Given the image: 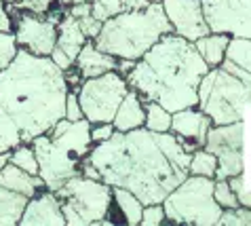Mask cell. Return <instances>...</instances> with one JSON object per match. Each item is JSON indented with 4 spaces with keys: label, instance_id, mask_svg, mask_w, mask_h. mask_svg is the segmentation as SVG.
Instances as JSON below:
<instances>
[{
    "label": "cell",
    "instance_id": "cell-40",
    "mask_svg": "<svg viewBox=\"0 0 251 226\" xmlns=\"http://www.w3.org/2000/svg\"><path fill=\"white\" fill-rule=\"evenodd\" d=\"M135 66V61L133 59H118V68H116V72H121L123 76H127L131 72V68Z\"/></svg>",
    "mask_w": 251,
    "mask_h": 226
},
{
    "label": "cell",
    "instance_id": "cell-29",
    "mask_svg": "<svg viewBox=\"0 0 251 226\" xmlns=\"http://www.w3.org/2000/svg\"><path fill=\"white\" fill-rule=\"evenodd\" d=\"M89 2H91V15L101 24L125 11L123 0H89Z\"/></svg>",
    "mask_w": 251,
    "mask_h": 226
},
{
    "label": "cell",
    "instance_id": "cell-31",
    "mask_svg": "<svg viewBox=\"0 0 251 226\" xmlns=\"http://www.w3.org/2000/svg\"><path fill=\"white\" fill-rule=\"evenodd\" d=\"M228 182H230V188L234 190V195H236V201H239V205L249 207V209H251V188H249L247 175L241 171V173L232 175V178H228Z\"/></svg>",
    "mask_w": 251,
    "mask_h": 226
},
{
    "label": "cell",
    "instance_id": "cell-36",
    "mask_svg": "<svg viewBox=\"0 0 251 226\" xmlns=\"http://www.w3.org/2000/svg\"><path fill=\"white\" fill-rule=\"evenodd\" d=\"M76 19H78V26H80L82 34H85L89 40H93L97 36V32H100V28H101V21H97L91 13L85 15V17H76Z\"/></svg>",
    "mask_w": 251,
    "mask_h": 226
},
{
    "label": "cell",
    "instance_id": "cell-2",
    "mask_svg": "<svg viewBox=\"0 0 251 226\" xmlns=\"http://www.w3.org/2000/svg\"><path fill=\"white\" fill-rule=\"evenodd\" d=\"M64 70L51 57L17 49L15 57L0 70V106L17 125L24 144L47 133L64 116L68 95Z\"/></svg>",
    "mask_w": 251,
    "mask_h": 226
},
{
    "label": "cell",
    "instance_id": "cell-21",
    "mask_svg": "<svg viewBox=\"0 0 251 226\" xmlns=\"http://www.w3.org/2000/svg\"><path fill=\"white\" fill-rule=\"evenodd\" d=\"M27 197L13 193V190L0 186V226H15L19 224Z\"/></svg>",
    "mask_w": 251,
    "mask_h": 226
},
{
    "label": "cell",
    "instance_id": "cell-1",
    "mask_svg": "<svg viewBox=\"0 0 251 226\" xmlns=\"http://www.w3.org/2000/svg\"><path fill=\"white\" fill-rule=\"evenodd\" d=\"M85 161L95 167L101 182L131 190L144 205L163 203L184 180L160 150L154 131L146 127L114 131L106 142L93 144Z\"/></svg>",
    "mask_w": 251,
    "mask_h": 226
},
{
    "label": "cell",
    "instance_id": "cell-24",
    "mask_svg": "<svg viewBox=\"0 0 251 226\" xmlns=\"http://www.w3.org/2000/svg\"><path fill=\"white\" fill-rule=\"evenodd\" d=\"M144 110H146V118H144L146 129L154 131V133L169 131V127H171V112L169 110L163 108V106L156 102H150V100H144Z\"/></svg>",
    "mask_w": 251,
    "mask_h": 226
},
{
    "label": "cell",
    "instance_id": "cell-4",
    "mask_svg": "<svg viewBox=\"0 0 251 226\" xmlns=\"http://www.w3.org/2000/svg\"><path fill=\"white\" fill-rule=\"evenodd\" d=\"M38 161V175L47 190H57L66 180L80 173L82 159L91 150V123L87 118L68 121L61 116L47 133L30 142Z\"/></svg>",
    "mask_w": 251,
    "mask_h": 226
},
{
    "label": "cell",
    "instance_id": "cell-30",
    "mask_svg": "<svg viewBox=\"0 0 251 226\" xmlns=\"http://www.w3.org/2000/svg\"><path fill=\"white\" fill-rule=\"evenodd\" d=\"M213 199H215V203H218L222 209L239 205L236 195H234V190L230 188L228 180H215V184H213Z\"/></svg>",
    "mask_w": 251,
    "mask_h": 226
},
{
    "label": "cell",
    "instance_id": "cell-3",
    "mask_svg": "<svg viewBox=\"0 0 251 226\" xmlns=\"http://www.w3.org/2000/svg\"><path fill=\"white\" fill-rule=\"evenodd\" d=\"M207 72L209 66L194 49V42L171 32L160 36L135 61L125 81L142 100L176 112L197 106L199 83Z\"/></svg>",
    "mask_w": 251,
    "mask_h": 226
},
{
    "label": "cell",
    "instance_id": "cell-26",
    "mask_svg": "<svg viewBox=\"0 0 251 226\" xmlns=\"http://www.w3.org/2000/svg\"><path fill=\"white\" fill-rule=\"evenodd\" d=\"M17 144H22V136H19L17 125L13 123L9 112L0 106V152L13 150Z\"/></svg>",
    "mask_w": 251,
    "mask_h": 226
},
{
    "label": "cell",
    "instance_id": "cell-15",
    "mask_svg": "<svg viewBox=\"0 0 251 226\" xmlns=\"http://www.w3.org/2000/svg\"><path fill=\"white\" fill-rule=\"evenodd\" d=\"M22 226H66V218L61 214L59 199L53 190H40L27 199L25 209L19 218Z\"/></svg>",
    "mask_w": 251,
    "mask_h": 226
},
{
    "label": "cell",
    "instance_id": "cell-28",
    "mask_svg": "<svg viewBox=\"0 0 251 226\" xmlns=\"http://www.w3.org/2000/svg\"><path fill=\"white\" fill-rule=\"evenodd\" d=\"M220 226H251V209L236 205V207H226L220 214Z\"/></svg>",
    "mask_w": 251,
    "mask_h": 226
},
{
    "label": "cell",
    "instance_id": "cell-25",
    "mask_svg": "<svg viewBox=\"0 0 251 226\" xmlns=\"http://www.w3.org/2000/svg\"><path fill=\"white\" fill-rule=\"evenodd\" d=\"M215 169H218V159H215L209 150H205L203 146L194 148L192 157H190V165H188V173L215 178Z\"/></svg>",
    "mask_w": 251,
    "mask_h": 226
},
{
    "label": "cell",
    "instance_id": "cell-38",
    "mask_svg": "<svg viewBox=\"0 0 251 226\" xmlns=\"http://www.w3.org/2000/svg\"><path fill=\"white\" fill-rule=\"evenodd\" d=\"M0 32L2 34H13V15L6 6L4 0H0Z\"/></svg>",
    "mask_w": 251,
    "mask_h": 226
},
{
    "label": "cell",
    "instance_id": "cell-39",
    "mask_svg": "<svg viewBox=\"0 0 251 226\" xmlns=\"http://www.w3.org/2000/svg\"><path fill=\"white\" fill-rule=\"evenodd\" d=\"M148 4L150 0H123L125 11H139V9H146Z\"/></svg>",
    "mask_w": 251,
    "mask_h": 226
},
{
    "label": "cell",
    "instance_id": "cell-41",
    "mask_svg": "<svg viewBox=\"0 0 251 226\" xmlns=\"http://www.w3.org/2000/svg\"><path fill=\"white\" fill-rule=\"evenodd\" d=\"M9 157H11V150H6V152H0V169H2L6 163H9Z\"/></svg>",
    "mask_w": 251,
    "mask_h": 226
},
{
    "label": "cell",
    "instance_id": "cell-18",
    "mask_svg": "<svg viewBox=\"0 0 251 226\" xmlns=\"http://www.w3.org/2000/svg\"><path fill=\"white\" fill-rule=\"evenodd\" d=\"M144 118H146L144 100L139 97L137 91L129 89L112 118L114 131H131L137 129V127H144Z\"/></svg>",
    "mask_w": 251,
    "mask_h": 226
},
{
    "label": "cell",
    "instance_id": "cell-14",
    "mask_svg": "<svg viewBox=\"0 0 251 226\" xmlns=\"http://www.w3.org/2000/svg\"><path fill=\"white\" fill-rule=\"evenodd\" d=\"M87 40L89 38L82 34L78 19L72 17L66 11L57 24V40H55V47H53V51L49 57H51V61L59 70H68L70 66H74L76 55H78V51Z\"/></svg>",
    "mask_w": 251,
    "mask_h": 226
},
{
    "label": "cell",
    "instance_id": "cell-20",
    "mask_svg": "<svg viewBox=\"0 0 251 226\" xmlns=\"http://www.w3.org/2000/svg\"><path fill=\"white\" fill-rule=\"evenodd\" d=\"M228 40H230V36L224 32H209L205 36L194 40V49L199 51V55L203 57V61L209 68H215L222 63V59H224Z\"/></svg>",
    "mask_w": 251,
    "mask_h": 226
},
{
    "label": "cell",
    "instance_id": "cell-42",
    "mask_svg": "<svg viewBox=\"0 0 251 226\" xmlns=\"http://www.w3.org/2000/svg\"><path fill=\"white\" fill-rule=\"evenodd\" d=\"M76 2H89V0H61V4H66V6L76 4Z\"/></svg>",
    "mask_w": 251,
    "mask_h": 226
},
{
    "label": "cell",
    "instance_id": "cell-32",
    "mask_svg": "<svg viewBox=\"0 0 251 226\" xmlns=\"http://www.w3.org/2000/svg\"><path fill=\"white\" fill-rule=\"evenodd\" d=\"M57 0H15L11 6L17 11H30L34 15H47Z\"/></svg>",
    "mask_w": 251,
    "mask_h": 226
},
{
    "label": "cell",
    "instance_id": "cell-34",
    "mask_svg": "<svg viewBox=\"0 0 251 226\" xmlns=\"http://www.w3.org/2000/svg\"><path fill=\"white\" fill-rule=\"evenodd\" d=\"M167 220L165 218V209H163V203H150V205H144L142 209V222L144 226H158Z\"/></svg>",
    "mask_w": 251,
    "mask_h": 226
},
{
    "label": "cell",
    "instance_id": "cell-37",
    "mask_svg": "<svg viewBox=\"0 0 251 226\" xmlns=\"http://www.w3.org/2000/svg\"><path fill=\"white\" fill-rule=\"evenodd\" d=\"M112 133H114V125L112 123H95V125H91V142L93 144L106 142Z\"/></svg>",
    "mask_w": 251,
    "mask_h": 226
},
{
    "label": "cell",
    "instance_id": "cell-8",
    "mask_svg": "<svg viewBox=\"0 0 251 226\" xmlns=\"http://www.w3.org/2000/svg\"><path fill=\"white\" fill-rule=\"evenodd\" d=\"M68 226H91L108 218L112 186L87 175H74L55 190Z\"/></svg>",
    "mask_w": 251,
    "mask_h": 226
},
{
    "label": "cell",
    "instance_id": "cell-23",
    "mask_svg": "<svg viewBox=\"0 0 251 226\" xmlns=\"http://www.w3.org/2000/svg\"><path fill=\"white\" fill-rule=\"evenodd\" d=\"M224 59H228L230 63H234V66H239L251 74V38L230 36Z\"/></svg>",
    "mask_w": 251,
    "mask_h": 226
},
{
    "label": "cell",
    "instance_id": "cell-6",
    "mask_svg": "<svg viewBox=\"0 0 251 226\" xmlns=\"http://www.w3.org/2000/svg\"><path fill=\"white\" fill-rule=\"evenodd\" d=\"M197 106L213 125L243 121V114L251 108V76H239L224 66L209 68L199 83Z\"/></svg>",
    "mask_w": 251,
    "mask_h": 226
},
{
    "label": "cell",
    "instance_id": "cell-12",
    "mask_svg": "<svg viewBox=\"0 0 251 226\" xmlns=\"http://www.w3.org/2000/svg\"><path fill=\"white\" fill-rule=\"evenodd\" d=\"M211 32L251 38V0H201Z\"/></svg>",
    "mask_w": 251,
    "mask_h": 226
},
{
    "label": "cell",
    "instance_id": "cell-11",
    "mask_svg": "<svg viewBox=\"0 0 251 226\" xmlns=\"http://www.w3.org/2000/svg\"><path fill=\"white\" fill-rule=\"evenodd\" d=\"M243 136H245L243 121H236L230 125H211V129L207 131L203 148L218 159L215 180H228L245 169Z\"/></svg>",
    "mask_w": 251,
    "mask_h": 226
},
{
    "label": "cell",
    "instance_id": "cell-7",
    "mask_svg": "<svg viewBox=\"0 0 251 226\" xmlns=\"http://www.w3.org/2000/svg\"><path fill=\"white\" fill-rule=\"evenodd\" d=\"M215 178L188 173L163 199L165 218L173 224L218 226L222 207L213 199Z\"/></svg>",
    "mask_w": 251,
    "mask_h": 226
},
{
    "label": "cell",
    "instance_id": "cell-5",
    "mask_svg": "<svg viewBox=\"0 0 251 226\" xmlns=\"http://www.w3.org/2000/svg\"><path fill=\"white\" fill-rule=\"evenodd\" d=\"M173 28L167 19L163 4L150 2L139 11H123L106 19L93 38L100 51L114 55L116 59L137 61L154 42L171 34Z\"/></svg>",
    "mask_w": 251,
    "mask_h": 226
},
{
    "label": "cell",
    "instance_id": "cell-9",
    "mask_svg": "<svg viewBox=\"0 0 251 226\" xmlns=\"http://www.w3.org/2000/svg\"><path fill=\"white\" fill-rule=\"evenodd\" d=\"M127 91V81L116 70H110V72H103L100 76H91V79H82L78 91H76L82 116L91 125L112 123Z\"/></svg>",
    "mask_w": 251,
    "mask_h": 226
},
{
    "label": "cell",
    "instance_id": "cell-10",
    "mask_svg": "<svg viewBox=\"0 0 251 226\" xmlns=\"http://www.w3.org/2000/svg\"><path fill=\"white\" fill-rule=\"evenodd\" d=\"M13 15V36L19 49H25L34 55L49 57L57 40V24L64 11H49L47 15H34L30 11H17L6 4Z\"/></svg>",
    "mask_w": 251,
    "mask_h": 226
},
{
    "label": "cell",
    "instance_id": "cell-43",
    "mask_svg": "<svg viewBox=\"0 0 251 226\" xmlns=\"http://www.w3.org/2000/svg\"><path fill=\"white\" fill-rule=\"evenodd\" d=\"M150 2H163V0H150Z\"/></svg>",
    "mask_w": 251,
    "mask_h": 226
},
{
    "label": "cell",
    "instance_id": "cell-17",
    "mask_svg": "<svg viewBox=\"0 0 251 226\" xmlns=\"http://www.w3.org/2000/svg\"><path fill=\"white\" fill-rule=\"evenodd\" d=\"M74 68L78 70V74L82 79H91V76H100L103 72H110V70H116L118 59L114 55L100 51L93 40H87L78 51V55H76Z\"/></svg>",
    "mask_w": 251,
    "mask_h": 226
},
{
    "label": "cell",
    "instance_id": "cell-13",
    "mask_svg": "<svg viewBox=\"0 0 251 226\" xmlns=\"http://www.w3.org/2000/svg\"><path fill=\"white\" fill-rule=\"evenodd\" d=\"M160 4H163L165 15L173 28V34H177V36L194 42L197 38L211 32L205 21L201 0H163Z\"/></svg>",
    "mask_w": 251,
    "mask_h": 226
},
{
    "label": "cell",
    "instance_id": "cell-16",
    "mask_svg": "<svg viewBox=\"0 0 251 226\" xmlns=\"http://www.w3.org/2000/svg\"><path fill=\"white\" fill-rule=\"evenodd\" d=\"M211 118H209L199 106H190V108H182L171 112V127L169 131L176 133L194 148H201L205 144V136L211 129Z\"/></svg>",
    "mask_w": 251,
    "mask_h": 226
},
{
    "label": "cell",
    "instance_id": "cell-35",
    "mask_svg": "<svg viewBox=\"0 0 251 226\" xmlns=\"http://www.w3.org/2000/svg\"><path fill=\"white\" fill-rule=\"evenodd\" d=\"M64 118H68V121H80V118H85V116H82V110H80L76 91H68L66 106H64Z\"/></svg>",
    "mask_w": 251,
    "mask_h": 226
},
{
    "label": "cell",
    "instance_id": "cell-19",
    "mask_svg": "<svg viewBox=\"0 0 251 226\" xmlns=\"http://www.w3.org/2000/svg\"><path fill=\"white\" fill-rule=\"evenodd\" d=\"M0 186L9 188L13 193L24 195L27 199L34 195H38L40 190H45V184H43V180H40V175L27 173L13 163H6L2 169H0Z\"/></svg>",
    "mask_w": 251,
    "mask_h": 226
},
{
    "label": "cell",
    "instance_id": "cell-33",
    "mask_svg": "<svg viewBox=\"0 0 251 226\" xmlns=\"http://www.w3.org/2000/svg\"><path fill=\"white\" fill-rule=\"evenodd\" d=\"M17 42L13 34H2L0 32V70H4L11 63V59L17 53Z\"/></svg>",
    "mask_w": 251,
    "mask_h": 226
},
{
    "label": "cell",
    "instance_id": "cell-27",
    "mask_svg": "<svg viewBox=\"0 0 251 226\" xmlns=\"http://www.w3.org/2000/svg\"><path fill=\"white\" fill-rule=\"evenodd\" d=\"M9 163L17 165L19 169H24L27 173H34L38 175V161H36V154H34L32 146L30 144H17L15 148L11 150V157H9Z\"/></svg>",
    "mask_w": 251,
    "mask_h": 226
},
{
    "label": "cell",
    "instance_id": "cell-22",
    "mask_svg": "<svg viewBox=\"0 0 251 226\" xmlns=\"http://www.w3.org/2000/svg\"><path fill=\"white\" fill-rule=\"evenodd\" d=\"M112 205L118 207L121 216L125 218V222L135 226L142 222V209H144V203L137 199V197L131 193V190H125V188H118L112 186Z\"/></svg>",
    "mask_w": 251,
    "mask_h": 226
}]
</instances>
